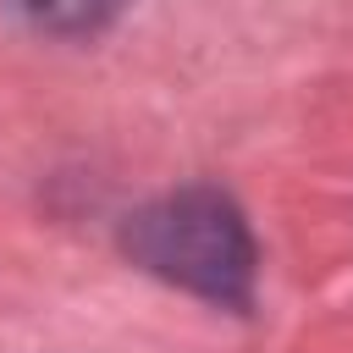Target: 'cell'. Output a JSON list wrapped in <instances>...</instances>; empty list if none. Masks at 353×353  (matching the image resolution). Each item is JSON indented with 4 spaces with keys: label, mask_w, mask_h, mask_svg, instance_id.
Listing matches in <instances>:
<instances>
[{
    "label": "cell",
    "mask_w": 353,
    "mask_h": 353,
    "mask_svg": "<svg viewBox=\"0 0 353 353\" xmlns=\"http://www.w3.org/2000/svg\"><path fill=\"white\" fill-rule=\"evenodd\" d=\"M127 248L165 281L215 298V303H248L254 287V243L237 215V204L215 188H182L149 204L127 226Z\"/></svg>",
    "instance_id": "1"
},
{
    "label": "cell",
    "mask_w": 353,
    "mask_h": 353,
    "mask_svg": "<svg viewBox=\"0 0 353 353\" xmlns=\"http://www.w3.org/2000/svg\"><path fill=\"white\" fill-rule=\"evenodd\" d=\"M17 6L50 33H94L121 11V0H17Z\"/></svg>",
    "instance_id": "2"
}]
</instances>
